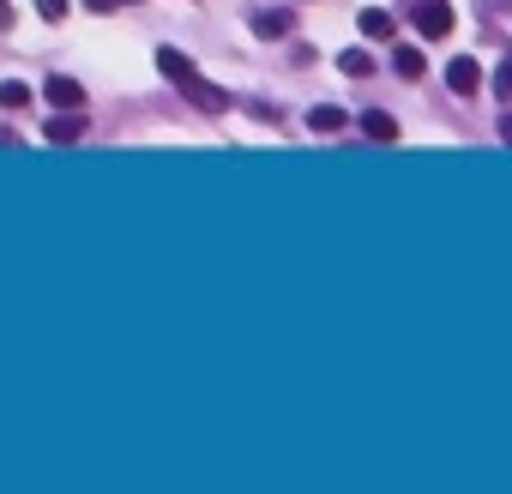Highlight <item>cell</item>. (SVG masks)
<instances>
[{
    "mask_svg": "<svg viewBox=\"0 0 512 494\" xmlns=\"http://www.w3.org/2000/svg\"><path fill=\"white\" fill-rule=\"evenodd\" d=\"M0 25H13V7H7V0H0Z\"/></svg>",
    "mask_w": 512,
    "mask_h": 494,
    "instance_id": "e0dca14e",
    "label": "cell"
},
{
    "mask_svg": "<svg viewBox=\"0 0 512 494\" xmlns=\"http://www.w3.org/2000/svg\"><path fill=\"white\" fill-rule=\"evenodd\" d=\"M157 73H163V79H175V85H181L205 115H223V109H229V97H223L217 85H205V79H199V67H193L181 49H157Z\"/></svg>",
    "mask_w": 512,
    "mask_h": 494,
    "instance_id": "6da1fadb",
    "label": "cell"
},
{
    "mask_svg": "<svg viewBox=\"0 0 512 494\" xmlns=\"http://www.w3.org/2000/svg\"><path fill=\"white\" fill-rule=\"evenodd\" d=\"M500 139H506V145H512V109H506V115H500Z\"/></svg>",
    "mask_w": 512,
    "mask_h": 494,
    "instance_id": "2e32d148",
    "label": "cell"
},
{
    "mask_svg": "<svg viewBox=\"0 0 512 494\" xmlns=\"http://www.w3.org/2000/svg\"><path fill=\"white\" fill-rule=\"evenodd\" d=\"M253 31L260 37H290V13L278 7V13H253Z\"/></svg>",
    "mask_w": 512,
    "mask_h": 494,
    "instance_id": "9c48e42d",
    "label": "cell"
},
{
    "mask_svg": "<svg viewBox=\"0 0 512 494\" xmlns=\"http://www.w3.org/2000/svg\"><path fill=\"white\" fill-rule=\"evenodd\" d=\"M362 133H368V139H380V145H392V139H398V121H392V115H380V109H368V115H362Z\"/></svg>",
    "mask_w": 512,
    "mask_h": 494,
    "instance_id": "52a82bcc",
    "label": "cell"
},
{
    "mask_svg": "<svg viewBox=\"0 0 512 494\" xmlns=\"http://www.w3.org/2000/svg\"><path fill=\"white\" fill-rule=\"evenodd\" d=\"M338 73L368 79V73H374V55H368V49H344V55H338Z\"/></svg>",
    "mask_w": 512,
    "mask_h": 494,
    "instance_id": "ba28073f",
    "label": "cell"
},
{
    "mask_svg": "<svg viewBox=\"0 0 512 494\" xmlns=\"http://www.w3.org/2000/svg\"><path fill=\"white\" fill-rule=\"evenodd\" d=\"M43 139H49V145H73V139H85V109H61V115L43 127Z\"/></svg>",
    "mask_w": 512,
    "mask_h": 494,
    "instance_id": "3957f363",
    "label": "cell"
},
{
    "mask_svg": "<svg viewBox=\"0 0 512 494\" xmlns=\"http://www.w3.org/2000/svg\"><path fill=\"white\" fill-rule=\"evenodd\" d=\"M91 13H115V7H133V0H85Z\"/></svg>",
    "mask_w": 512,
    "mask_h": 494,
    "instance_id": "9a60e30c",
    "label": "cell"
},
{
    "mask_svg": "<svg viewBox=\"0 0 512 494\" xmlns=\"http://www.w3.org/2000/svg\"><path fill=\"white\" fill-rule=\"evenodd\" d=\"M494 91H500V97H512V61H506L500 73H494Z\"/></svg>",
    "mask_w": 512,
    "mask_h": 494,
    "instance_id": "5bb4252c",
    "label": "cell"
},
{
    "mask_svg": "<svg viewBox=\"0 0 512 494\" xmlns=\"http://www.w3.org/2000/svg\"><path fill=\"white\" fill-rule=\"evenodd\" d=\"M37 19H49V25H61V19H67V0H37Z\"/></svg>",
    "mask_w": 512,
    "mask_h": 494,
    "instance_id": "4fadbf2b",
    "label": "cell"
},
{
    "mask_svg": "<svg viewBox=\"0 0 512 494\" xmlns=\"http://www.w3.org/2000/svg\"><path fill=\"white\" fill-rule=\"evenodd\" d=\"M308 127H314V133H338V127H344V109H338V103H314V109H308Z\"/></svg>",
    "mask_w": 512,
    "mask_h": 494,
    "instance_id": "8992f818",
    "label": "cell"
},
{
    "mask_svg": "<svg viewBox=\"0 0 512 494\" xmlns=\"http://www.w3.org/2000/svg\"><path fill=\"white\" fill-rule=\"evenodd\" d=\"M43 97H49L55 109H85V85H79V79H67V73H55V79L43 85Z\"/></svg>",
    "mask_w": 512,
    "mask_h": 494,
    "instance_id": "277c9868",
    "label": "cell"
},
{
    "mask_svg": "<svg viewBox=\"0 0 512 494\" xmlns=\"http://www.w3.org/2000/svg\"><path fill=\"white\" fill-rule=\"evenodd\" d=\"M0 109H31V85L7 79V85H0Z\"/></svg>",
    "mask_w": 512,
    "mask_h": 494,
    "instance_id": "30bf717a",
    "label": "cell"
},
{
    "mask_svg": "<svg viewBox=\"0 0 512 494\" xmlns=\"http://www.w3.org/2000/svg\"><path fill=\"white\" fill-rule=\"evenodd\" d=\"M494 7H512V0H494Z\"/></svg>",
    "mask_w": 512,
    "mask_h": 494,
    "instance_id": "ac0fdd59",
    "label": "cell"
},
{
    "mask_svg": "<svg viewBox=\"0 0 512 494\" xmlns=\"http://www.w3.org/2000/svg\"><path fill=\"white\" fill-rule=\"evenodd\" d=\"M446 85H452V91H458V97H470V91H476V85H482V67H476V61H470V55H458V61H452V67H446Z\"/></svg>",
    "mask_w": 512,
    "mask_h": 494,
    "instance_id": "5b68a950",
    "label": "cell"
},
{
    "mask_svg": "<svg viewBox=\"0 0 512 494\" xmlns=\"http://www.w3.org/2000/svg\"><path fill=\"white\" fill-rule=\"evenodd\" d=\"M422 67H428L422 49H398V73H404V79H422Z\"/></svg>",
    "mask_w": 512,
    "mask_h": 494,
    "instance_id": "7c38bea8",
    "label": "cell"
},
{
    "mask_svg": "<svg viewBox=\"0 0 512 494\" xmlns=\"http://www.w3.org/2000/svg\"><path fill=\"white\" fill-rule=\"evenodd\" d=\"M362 37H392V13L368 7V13H362Z\"/></svg>",
    "mask_w": 512,
    "mask_h": 494,
    "instance_id": "8fae6325",
    "label": "cell"
},
{
    "mask_svg": "<svg viewBox=\"0 0 512 494\" xmlns=\"http://www.w3.org/2000/svg\"><path fill=\"white\" fill-rule=\"evenodd\" d=\"M404 13H410V25L422 31V37H446L452 31V0H404Z\"/></svg>",
    "mask_w": 512,
    "mask_h": 494,
    "instance_id": "7a4b0ae2",
    "label": "cell"
}]
</instances>
